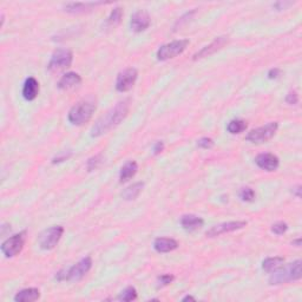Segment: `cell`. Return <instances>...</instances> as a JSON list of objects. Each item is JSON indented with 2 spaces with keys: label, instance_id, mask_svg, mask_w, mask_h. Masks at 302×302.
<instances>
[{
  "label": "cell",
  "instance_id": "52a82bcc",
  "mask_svg": "<svg viewBox=\"0 0 302 302\" xmlns=\"http://www.w3.org/2000/svg\"><path fill=\"white\" fill-rule=\"evenodd\" d=\"M73 62V55L70 50L67 49H58L53 52L51 57L47 70L50 72H59V71L65 70L70 67Z\"/></svg>",
  "mask_w": 302,
  "mask_h": 302
},
{
  "label": "cell",
  "instance_id": "f1b7e54d",
  "mask_svg": "<svg viewBox=\"0 0 302 302\" xmlns=\"http://www.w3.org/2000/svg\"><path fill=\"white\" fill-rule=\"evenodd\" d=\"M214 145H215L214 139L210 138V137H202V138L197 140V146L201 149H204V150L214 148Z\"/></svg>",
  "mask_w": 302,
  "mask_h": 302
},
{
  "label": "cell",
  "instance_id": "ac0fdd59",
  "mask_svg": "<svg viewBox=\"0 0 302 302\" xmlns=\"http://www.w3.org/2000/svg\"><path fill=\"white\" fill-rule=\"evenodd\" d=\"M80 84H82V77H80L78 73L67 72L59 79L57 86H58V89L61 90H71Z\"/></svg>",
  "mask_w": 302,
  "mask_h": 302
},
{
  "label": "cell",
  "instance_id": "4316f807",
  "mask_svg": "<svg viewBox=\"0 0 302 302\" xmlns=\"http://www.w3.org/2000/svg\"><path fill=\"white\" fill-rule=\"evenodd\" d=\"M240 199L244 202H253L255 200V191L249 187L242 188L240 190Z\"/></svg>",
  "mask_w": 302,
  "mask_h": 302
},
{
  "label": "cell",
  "instance_id": "603a6c76",
  "mask_svg": "<svg viewBox=\"0 0 302 302\" xmlns=\"http://www.w3.org/2000/svg\"><path fill=\"white\" fill-rule=\"evenodd\" d=\"M143 188H144V183H143V182H137V183H134L133 185H130V187H128L127 189L123 191L124 200L131 201V200L137 199L140 194V191L143 190Z\"/></svg>",
  "mask_w": 302,
  "mask_h": 302
},
{
  "label": "cell",
  "instance_id": "74e56055",
  "mask_svg": "<svg viewBox=\"0 0 302 302\" xmlns=\"http://www.w3.org/2000/svg\"><path fill=\"white\" fill-rule=\"evenodd\" d=\"M182 301H195V298L191 297V295H187V297L182 299Z\"/></svg>",
  "mask_w": 302,
  "mask_h": 302
},
{
  "label": "cell",
  "instance_id": "44dd1931",
  "mask_svg": "<svg viewBox=\"0 0 302 302\" xmlns=\"http://www.w3.org/2000/svg\"><path fill=\"white\" fill-rule=\"evenodd\" d=\"M137 170H138V164L134 162V161L127 162L122 167L121 171H119V182L124 183V182L129 181L130 178H133L136 175Z\"/></svg>",
  "mask_w": 302,
  "mask_h": 302
},
{
  "label": "cell",
  "instance_id": "30bf717a",
  "mask_svg": "<svg viewBox=\"0 0 302 302\" xmlns=\"http://www.w3.org/2000/svg\"><path fill=\"white\" fill-rule=\"evenodd\" d=\"M138 78V72L134 67L125 68L124 71L118 73L116 79V90L118 92H128L134 88V83Z\"/></svg>",
  "mask_w": 302,
  "mask_h": 302
},
{
  "label": "cell",
  "instance_id": "3957f363",
  "mask_svg": "<svg viewBox=\"0 0 302 302\" xmlns=\"http://www.w3.org/2000/svg\"><path fill=\"white\" fill-rule=\"evenodd\" d=\"M96 107H97V105H96V101L92 98H86V100L78 101L68 111V122L71 124L77 125V127L84 125L94 116Z\"/></svg>",
  "mask_w": 302,
  "mask_h": 302
},
{
  "label": "cell",
  "instance_id": "f35d334b",
  "mask_svg": "<svg viewBox=\"0 0 302 302\" xmlns=\"http://www.w3.org/2000/svg\"><path fill=\"white\" fill-rule=\"evenodd\" d=\"M293 244H294L295 247H300L301 246V238H298V240L293 241Z\"/></svg>",
  "mask_w": 302,
  "mask_h": 302
},
{
  "label": "cell",
  "instance_id": "2e32d148",
  "mask_svg": "<svg viewBox=\"0 0 302 302\" xmlns=\"http://www.w3.org/2000/svg\"><path fill=\"white\" fill-rule=\"evenodd\" d=\"M38 94H39V83H38V80L34 77H29L25 80V83H24L23 97L26 101H31L37 98Z\"/></svg>",
  "mask_w": 302,
  "mask_h": 302
},
{
  "label": "cell",
  "instance_id": "8fae6325",
  "mask_svg": "<svg viewBox=\"0 0 302 302\" xmlns=\"http://www.w3.org/2000/svg\"><path fill=\"white\" fill-rule=\"evenodd\" d=\"M246 226V221H230V222H224L211 227V228L205 233V236H207V237H217V236L227 234V233H233L236 232V230L243 229Z\"/></svg>",
  "mask_w": 302,
  "mask_h": 302
},
{
  "label": "cell",
  "instance_id": "1f68e13d",
  "mask_svg": "<svg viewBox=\"0 0 302 302\" xmlns=\"http://www.w3.org/2000/svg\"><path fill=\"white\" fill-rule=\"evenodd\" d=\"M286 101L288 104H291V105H297L299 103V95L297 91H291L288 92V95H287L286 97Z\"/></svg>",
  "mask_w": 302,
  "mask_h": 302
},
{
  "label": "cell",
  "instance_id": "5bb4252c",
  "mask_svg": "<svg viewBox=\"0 0 302 302\" xmlns=\"http://www.w3.org/2000/svg\"><path fill=\"white\" fill-rule=\"evenodd\" d=\"M227 41H228V37H226V35H221V37L216 38L213 43H210L209 45H207V46L203 47L202 50H200L199 52H196L195 55H194L193 59L194 61H199V59L205 58V57L214 55V53L217 52L218 50L222 49L224 45L227 44Z\"/></svg>",
  "mask_w": 302,
  "mask_h": 302
},
{
  "label": "cell",
  "instance_id": "6da1fadb",
  "mask_svg": "<svg viewBox=\"0 0 302 302\" xmlns=\"http://www.w3.org/2000/svg\"><path fill=\"white\" fill-rule=\"evenodd\" d=\"M130 110V98L118 101L112 109H110L105 115L96 122L91 129V137H101L115 129L124 121Z\"/></svg>",
  "mask_w": 302,
  "mask_h": 302
},
{
  "label": "cell",
  "instance_id": "7402d4cb",
  "mask_svg": "<svg viewBox=\"0 0 302 302\" xmlns=\"http://www.w3.org/2000/svg\"><path fill=\"white\" fill-rule=\"evenodd\" d=\"M285 262V259L281 256H274V258H268L262 262V269L266 273H273V271L279 269Z\"/></svg>",
  "mask_w": 302,
  "mask_h": 302
},
{
  "label": "cell",
  "instance_id": "d6a6232c",
  "mask_svg": "<svg viewBox=\"0 0 302 302\" xmlns=\"http://www.w3.org/2000/svg\"><path fill=\"white\" fill-rule=\"evenodd\" d=\"M164 150V143L162 140H158L154 144V148H152V151H154V155H158L161 154Z\"/></svg>",
  "mask_w": 302,
  "mask_h": 302
},
{
  "label": "cell",
  "instance_id": "e0dca14e",
  "mask_svg": "<svg viewBox=\"0 0 302 302\" xmlns=\"http://www.w3.org/2000/svg\"><path fill=\"white\" fill-rule=\"evenodd\" d=\"M203 224H204L203 218L196 216V215L188 214V215H183V216L181 217L182 228L187 230V232H195V230L201 229Z\"/></svg>",
  "mask_w": 302,
  "mask_h": 302
},
{
  "label": "cell",
  "instance_id": "4fadbf2b",
  "mask_svg": "<svg viewBox=\"0 0 302 302\" xmlns=\"http://www.w3.org/2000/svg\"><path fill=\"white\" fill-rule=\"evenodd\" d=\"M150 16L146 11L139 10L134 12L130 20V28L134 32L139 34V32L145 31L150 26Z\"/></svg>",
  "mask_w": 302,
  "mask_h": 302
},
{
  "label": "cell",
  "instance_id": "9c48e42d",
  "mask_svg": "<svg viewBox=\"0 0 302 302\" xmlns=\"http://www.w3.org/2000/svg\"><path fill=\"white\" fill-rule=\"evenodd\" d=\"M64 234V228L62 226H53L44 230L38 237V243L43 250H52Z\"/></svg>",
  "mask_w": 302,
  "mask_h": 302
},
{
  "label": "cell",
  "instance_id": "484cf974",
  "mask_svg": "<svg viewBox=\"0 0 302 302\" xmlns=\"http://www.w3.org/2000/svg\"><path fill=\"white\" fill-rule=\"evenodd\" d=\"M136 299H137V291H136V288L133 286L127 287V288H125L118 297L119 301H124V302L134 301V300H136Z\"/></svg>",
  "mask_w": 302,
  "mask_h": 302
},
{
  "label": "cell",
  "instance_id": "e575fe53",
  "mask_svg": "<svg viewBox=\"0 0 302 302\" xmlns=\"http://www.w3.org/2000/svg\"><path fill=\"white\" fill-rule=\"evenodd\" d=\"M71 156V152H68V154H67V152H64V154L59 155V156L55 157L52 160V163L56 164V163H61V162H64V161H67L68 157Z\"/></svg>",
  "mask_w": 302,
  "mask_h": 302
},
{
  "label": "cell",
  "instance_id": "836d02e7",
  "mask_svg": "<svg viewBox=\"0 0 302 302\" xmlns=\"http://www.w3.org/2000/svg\"><path fill=\"white\" fill-rule=\"evenodd\" d=\"M280 76H281L280 68L274 67V68H271V70H269V72H268V78L269 79H276V78H279Z\"/></svg>",
  "mask_w": 302,
  "mask_h": 302
},
{
  "label": "cell",
  "instance_id": "9a60e30c",
  "mask_svg": "<svg viewBox=\"0 0 302 302\" xmlns=\"http://www.w3.org/2000/svg\"><path fill=\"white\" fill-rule=\"evenodd\" d=\"M103 4L104 2H67V4H65L63 7H64V11L67 12V13L79 14L92 11L96 6Z\"/></svg>",
  "mask_w": 302,
  "mask_h": 302
},
{
  "label": "cell",
  "instance_id": "5b68a950",
  "mask_svg": "<svg viewBox=\"0 0 302 302\" xmlns=\"http://www.w3.org/2000/svg\"><path fill=\"white\" fill-rule=\"evenodd\" d=\"M189 44V39H178L173 40L171 43L162 45V46L157 50V59L161 62H166L169 61V59L175 58V57L182 55Z\"/></svg>",
  "mask_w": 302,
  "mask_h": 302
},
{
  "label": "cell",
  "instance_id": "ffe728a7",
  "mask_svg": "<svg viewBox=\"0 0 302 302\" xmlns=\"http://www.w3.org/2000/svg\"><path fill=\"white\" fill-rule=\"evenodd\" d=\"M40 298V292L38 288H25L14 295L16 302H32Z\"/></svg>",
  "mask_w": 302,
  "mask_h": 302
},
{
  "label": "cell",
  "instance_id": "4dcf8cb0",
  "mask_svg": "<svg viewBox=\"0 0 302 302\" xmlns=\"http://www.w3.org/2000/svg\"><path fill=\"white\" fill-rule=\"evenodd\" d=\"M173 280H175V276H173V275L163 274V275H161V276H158V279H157L158 286H161V287L169 286Z\"/></svg>",
  "mask_w": 302,
  "mask_h": 302
},
{
  "label": "cell",
  "instance_id": "ba28073f",
  "mask_svg": "<svg viewBox=\"0 0 302 302\" xmlns=\"http://www.w3.org/2000/svg\"><path fill=\"white\" fill-rule=\"evenodd\" d=\"M26 234H28L26 230H24V232H20L16 235L11 236V237L6 238L2 242L0 249H1V253L4 254L6 258H14V256H17L18 254L22 252L24 244H25Z\"/></svg>",
  "mask_w": 302,
  "mask_h": 302
},
{
  "label": "cell",
  "instance_id": "7c38bea8",
  "mask_svg": "<svg viewBox=\"0 0 302 302\" xmlns=\"http://www.w3.org/2000/svg\"><path fill=\"white\" fill-rule=\"evenodd\" d=\"M255 163L260 169L266 170V171H275L280 167L279 157L270 152L258 155L255 158Z\"/></svg>",
  "mask_w": 302,
  "mask_h": 302
},
{
  "label": "cell",
  "instance_id": "8992f818",
  "mask_svg": "<svg viewBox=\"0 0 302 302\" xmlns=\"http://www.w3.org/2000/svg\"><path fill=\"white\" fill-rule=\"evenodd\" d=\"M277 129H279V124L276 122H270L263 127L249 131L246 136V139L254 144H261V143H266L273 138Z\"/></svg>",
  "mask_w": 302,
  "mask_h": 302
},
{
  "label": "cell",
  "instance_id": "8d00e7d4",
  "mask_svg": "<svg viewBox=\"0 0 302 302\" xmlns=\"http://www.w3.org/2000/svg\"><path fill=\"white\" fill-rule=\"evenodd\" d=\"M292 193H293V195H295L298 197V199H300V197H301V185H297V187L293 188Z\"/></svg>",
  "mask_w": 302,
  "mask_h": 302
},
{
  "label": "cell",
  "instance_id": "cb8c5ba5",
  "mask_svg": "<svg viewBox=\"0 0 302 302\" xmlns=\"http://www.w3.org/2000/svg\"><path fill=\"white\" fill-rule=\"evenodd\" d=\"M247 122L243 121V119H233L227 125V130H228L229 134H237L243 133L247 129Z\"/></svg>",
  "mask_w": 302,
  "mask_h": 302
},
{
  "label": "cell",
  "instance_id": "d4e9b609",
  "mask_svg": "<svg viewBox=\"0 0 302 302\" xmlns=\"http://www.w3.org/2000/svg\"><path fill=\"white\" fill-rule=\"evenodd\" d=\"M122 17H123V10L121 7H115L110 13L109 18H107L106 24L107 26H111V28H115L117 26L119 23H121Z\"/></svg>",
  "mask_w": 302,
  "mask_h": 302
},
{
  "label": "cell",
  "instance_id": "277c9868",
  "mask_svg": "<svg viewBox=\"0 0 302 302\" xmlns=\"http://www.w3.org/2000/svg\"><path fill=\"white\" fill-rule=\"evenodd\" d=\"M92 267V259L90 256L82 259L76 265L67 269H62L56 274L57 281H79L89 273Z\"/></svg>",
  "mask_w": 302,
  "mask_h": 302
},
{
  "label": "cell",
  "instance_id": "f546056e",
  "mask_svg": "<svg viewBox=\"0 0 302 302\" xmlns=\"http://www.w3.org/2000/svg\"><path fill=\"white\" fill-rule=\"evenodd\" d=\"M287 230H288V224H287L286 222H282V221L274 223L273 226H271V232L276 235L285 234Z\"/></svg>",
  "mask_w": 302,
  "mask_h": 302
},
{
  "label": "cell",
  "instance_id": "d590c367",
  "mask_svg": "<svg viewBox=\"0 0 302 302\" xmlns=\"http://www.w3.org/2000/svg\"><path fill=\"white\" fill-rule=\"evenodd\" d=\"M291 5H293V2H291V1H283V2L279 1V2H275L273 6L275 8H277V10L281 11V10H286V8Z\"/></svg>",
  "mask_w": 302,
  "mask_h": 302
},
{
  "label": "cell",
  "instance_id": "d6986e66",
  "mask_svg": "<svg viewBox=\"0 0 302 302\" xmlns=\"http://www.w3.org/2000/svg\"><path fill=\"white\" fill-rule=\"evenodd\" d=\"M154 248L157 253H170L177 249L178 242L169 237H158L154 242Z\"/></svg>",
  "mask_w": 302,
  "mask_h": 302
},
{
  "label": "cell",
  "instance_id": "83f0119b",
  "mask_svg": "<svg viewBox=\"0 0 302 302\" xmlns=\"http://www.w3.org/2000/svg\"><path fill=\"white\" fill-rule=\"evenodd\" d=\"M101 163H103V155L98 154V155H96V156L90 158V160L88 161V164H86V167H88L89 171H94V170L97 169Z\"/></svg>",
  "mask_w": 302,
  "mask_h": 302
},
{
  "label": "cell",
  "instance_id": "7a4b0ae2",
  "mask_svg": "<svg viewBox=\"0 0 302 302\" xmlns=\"http://www.w3.org/2000/svg\"><path fill=\"white\" fill-rule=\"evenodd\" d=\"M302 262L301 260H297V261L288 263V265L281 266L279 269L270 273V277H269L268 282L271 286L283 285V283L293 282V281H299L302 276L301 270Z\"/></svg>",
  "mask_w": 302,
  "mask_h": 302
}]
</instances>
